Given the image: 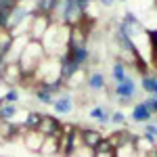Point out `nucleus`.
<instances>
[{"label":"nucleus","mask_w":157,"mask_h":157,"mask_svg":"<svg viewBox=\"0 0 157 157\" xmlns=\"http://www.w3.org/2000/svg\"><path fill=\"white\" fill-rule=\"evenodd\" d=\"M69 29H71V25L67 23H57V21L50 23V27L42 38V46L48 57H63L65 55L67 44H69Z\"/></svg>","instance_id":"obj_1"},{"label":"nucleus","mask_w":157,"mask_h":157,"mask_svg":"<svg viewBox=\"0 0 157 157\" xmlns=\"http://www.w3.org/2000/svg\"><path fill=\"white\" fill-rule=\"evenodd\" d=\"M44 57H46V50L42 46V42L29 40L25 44L21 57H19V69L23 73V78H32L34 80V71L38 69V65L44 61Z\"/></svg>","instance_id":"obj_2"},{"label":"nucleus","mask_w":157,"mask_h":157,"mask_svg":"<svg viewBox=\"0 0 157 157\" xmlns=\"http://www.w3.org/2000/svg\"><path fill=\"white\" fill-rule=\"evenodd\" d=\"M50 23H52L50 15L34 13L32 15V21H29V29H27V38L29 40H36V42H42V38L46 34V29L50 27Z\"/></svg>","instance_id":"obj_3"},{"label":"nucleus","mask_w":157,"mask_h":157,"mask_svg":"<svg viewBox=\"0 0 157 157\" xmlns=\"http://www.w3.org/2000/svg\"><path fill=\"white\" fill-rule=\"evenodd\" d=\"M113 94L120 98L121 105H128L130 103V98L136 97V82H134V78H126L124 82H117L115 88H113Z\"/></svg>","instance_id":"obj_4"},{"label":"nucleus","mask_w":157,"mask_h":157,"mask_svg":"<svg viewBox=\"0 0 157 157\" xmlns=\"http://www.w3.org/2000/svg\"><path fill=\"white\" fill-rule=\"evenodd\" d=\"M38 132H42L44 136H57V138H61V134H63V124H61L55 115H42L40 126H38Z\"/></svg>","instance_id":"obj_5"},{"label":"nucleus","mask_w":157,"mask_h":157,"mask_svg":"<svg viewBox=\"0 0 157 157\" xmlns=\"http://www.w3.org/2000/svg\"><path fill=\"white\" fill-rule=\"evenodd\" d=\"M44 134L38 132V130H27V132L21 134V140H23V147L27 151H32V153H40V149H42V143H44Z\"/></svg>","instance_id":"obj_6"},{"label":"nucleus","mask_w":157,"mask_h":157,"mask_svg":"<svg viewBox=\"0 0 157 157\" xmlns=\"http://www.w3.org/2000/svg\"><path fill=\"white\" fill-rule=\"evenodd\" d=\"M103 138H105V134L101 130H97V128H80V140L88 149H94Z\"/></svg>","instance_id":"obj_7"},{"label":"nucleus","mask_w":157,"mask_h":157,"mask_svg":"<svg viewBox=\"0 0 157 157\" xmlns=\"http://www.w3.org/2000/svg\"><path fill=\"white\" fill-rule=\"evenodd\" d=\"M52 109H55V113H59V115H67V113H71L73 109V97L67 92H61L59 97L55 98V103H52Z\"/></svg>","instance_id":"obj_8"},{"label":"nucleus","mask_w":157,"mask_h":157,"mask_svg":"<svg viewBox=\"0 0 157 157\" xmlns=\"http://www.w3.org/2000/svg\"><path fill=\"white\" fill-rule=\"evenodd\" d=\"M65 52H67L80 67H86V65L90 63V50H88V46H67Z\"/></svg>","instance_id":"obj_9"},{"label":"nucleus","mask_w":157,"mask_h":157,"mask_svg":"<svg viewBox=\"0 0 157 157\" xmlns=\"http://www.w3.org/2000/svg\"><path fill=\"white\" fill-rule=\"evenodd\" d=\"M151 117H153V113L149 111V107H147L143 101H140V103H136V105L132 107L130 120H132L134 124H147V121H151Z\"/></svg>","instance_id":"obj_10"},{"label":"nucleus","mask_w":157,"mask_h":157,"mask_svg":"<svg viewBox=\"0 0 157 157\" xmlns=\"http://www.w3.org/2000/svg\"><path fill=\"white\" fill-rule=\"evenodd\" d=\"M86 86H88V90H92V92H101V90H105L107 88V82H105V75L94 69V71L88 73V80H86Z\"/></svg>","instance_id":"obj_11"},{"label":"nucleus","mask_w":157,"mask_h":157,"mask_svg":"<svg viewBox=\"0 0 157 157\" xmlns=\"http://www.w3.org/2000/svg\"><path fill=\"white\" fill-rule=\"evenodd\" d=\"M40 155L44 157L59 155V138L57 136H46L44 143H42V149H40Z\"/></svg>","instance_id":"obj_12"},{"label":"nucleus","mask_w":157,"mask_h":157,"mask_svg":"<svg viewBox=\"0 0 157 157\" xmlns=\"http://www.w3.org/2000/svg\"><path fill=\"white\" fill-rule=\"evenodd\" d=\"M88 117H90V120H94L97 124H101V126H107L109 120H111V113H109L107 107H101V105H97V107L90 109Z\"/></svg>","instance_id":"obj_13"},{"label":"nucleus","mask_w":157,"mask_h":157,"mask_svg":"<svg viewBox=\"0 0 157 157\" xmlns=\"http://www.w3.org/2000/svg\"><path fill=\"white\" fill-rule=\"evenodd\" d=\"M32 92H34V97H36L42 105H52V103H55V94L50 92L48 88H44L42 84H36L32 88Z\"/></svg>","instance_id":"obj_14"},{"label":"nucleus","mask_w":157,"mask_h":157,"mask_svg":"<svg viewBox=\"0 0 157 157\" xmlns=\"http://www.w3.org/2000/svg\"><path fill=\"white\" fill-rule=\"evenodd\" d=\"M107 138L111 140V145H113V149H115V147L124 145V143H130V140H134L136 136H132V134L128 132V130H115L113 134H109Z\"/></svg>","instance_id":"obj_15"},{"label":"nucleus","mask_w":157,"mask_h":157,"mask_svg":"<svg viewBox=\"0 0 157 157\" xmlns=\"http://www.w3.org/2000/svg\"><path fill=\"white\" fill-rule=\"evenodd\" d=\"M42 115H44V113H38V111H27V113H25L23 124H21V128H23V130H38Z\"/></svg>","instance_id":"obj_16"},{"label":"nucleus","mask_w":157,"mask_h":157,"mask_svg":"<svg viewBox=\"0 0 157 157\" xmlns=\"http://www.w3.org/2000/svg\"><path fill=\"white\" fill-rule=\"evenodd\" d=\"M113 157H136V145H134V140L115 147L113 149Z\"/></svg>","instance_id":"obj_17"},{"label":"nucleus","mask_w":157,"mask_h":157,"mask_svg":"<svg viewBox=\"0 0 157 157\" xmlns=\"http://www.w3.org/2000/svg\"><path fill=\"white\" fill-rule=\"evenodd\" d=\"M111 78H113V82L117 84V82H124L126 78H128V71H126V63H121L120 59L113 63V67H111Z\"/></svg>","instance_id":"obj_18"},{"label":"nucleus","mask_w":157,"mask_h":157,"mask_svg":"<svg viewBox=\"0 0 157 157\" xmlns=\"http://www.w3.org/2000/svg\"><path fill=\"white\" fill-rule=\"evenodd\" d=\"M15 115H17V105H11V103L0 105V120L2 121H13Z\"/></svg>","instance_id":"obj_19"},{"label":"nucleus","mask_w":157,"mask_h":157,"mask_svg":"<svg viewBox=\"0 0 157 157\" xmlns=\"http://www.w3.org/2000/svg\"><path fill=\"white\" fill-rule=\"evenodd\" d=\"M140 86H143V90L149 92V94H153L155 92V86H157V75H143V80H140Z\"/></svg>","instance_id":"obj_20"},{"label":"nucleus","mask_w":157,"mask_h":157,"mask_svg":"<svg viewBox=\"0 0 157 157\" xmlns=\"http://www.w3.org/2000/svg\"><path fill=\"white\" fill-rule=\"evenodd\" d=\"M92 153H113V145H111V140L105 136V138H103V140L92 149Z\"/></svg>","instance_id":"obj_21"},{"label":"nucleus","mask_w":157,"mask_h":157,"mask_svg":"<svg viewBox=\"0 0 157 157\" xmlns=\"http://www.w3.org/2000/svg\"><path fill=\"white\" fill-rule=\"evenodd\" d=\"M143 136H145L147 140H149V143L153 145V143H155V138H157V124H151V121H147V126H145V134H143Z\"/></svg>","instance_id":"obj_22"},{"label":"nucleus","mask_w":157,"mask_h":157,"mask_svg":"<svg viewBox=\"0 0 157 157\" xmlns=\"http://www.w3.org/2000/svg\"><path fill=\"white\" fill-rule=\"evenodd\" d=\"M17 101H19V90H17V88H9L6 94L0 98V105H2V103H11V105H15Z\"/></svg>","instance_id":"obj_23"},{"label":"nucleus","mask_w":157,"mask_h":157,"mask_svg":"<svg viewBox=\"0 0 157 157\" xmlns=\"http://www.w3.org/2000/svg\"><path fill=\"white\" fill-rule=\"evenodd\" d=\"M109 124H113V126H124V124H126V115H124L121 111H113Z\"/></svg>","instance_id":"obj_24"},{"label":"nucleus","mask_w":157,"mask_h":157,"mask_svg":"<svg viewBox=\"0 0 157 157\" xmlns=\"http://www.w3.org/2000/svg\"><path fill=\"white\" fill-rule=\"evenodd\" d=\"M143 103L149 107V111H151L153 115H157V97H155V94H149V97H147Z\"/></svg>","instance_id":"obj_25"},{"label":"nucleus","mask_w":157,"mask_h":157,"mask_svg":"<svg viewBox=\"0 0 157 157\" xmlns=\"http://www.w3.org/2000/svg\"><path fill=\"white\" fill-rule=\"evenodd\" d=\"M19 0H0V9H4V11H11L13 6L17 4Z\"/></svg>","instance_id":"obj_26"},{"label":"nucleus","mask_w":157,"mask_h":157,"mask_svg":"<svg viewBox=\"0 0 157 157\" xmlns=\"http://www.w3.org/2000/svg\"><path fill=\"white\" fill-rule=\"evenodd\" d=\"M78 2L82 4V9H84V11H88V6H90V2H92V0H78Z\"/></svg>","instance_id":"obj_27"},{"label":"nucleus","mask_w":157,"mask_h":157,"mask_svg":"<svg viewBox=\"0 0 157 157\" xmlns=\"http://www.w3.org/2000/svg\"><path fill=\"white\" fill-rule=\"evenodd\" d=\"M98 2H101V4H103V6H111V4H113V2H115V0H98Z\"/></svg>","instance_id":"obj_28"},{"label":"nucleus","mask_w":157,"mask_h":157,"mask_svg":"<svg viewBox=\"0 0 157 157\" xmlns=\"http://www.w3.org/2000/svg\"><path fill=\"white\" fill-rule=\"evenodd\" d=\"M94 157H113V153H94Z\"/></svg>","instance_id":"obj_29"},{"label":"nucleus","mask_w":157,"mask_h":157,"mask_svg":"<svg viewBox=\"0 0 157 157\" xmlns=\"http://www.w3.org/2000/svg\"><path fill=\"white\" fill-rule=\"evenodd\" d=\"M153 94H155V97H157V86H155V92H153Z\"/></svg>","instance_id":"obj_30"},{"label":"nucleus","mask_w":157,"mask_h":157,"mask_svg":"<svg viewBox=\"0 0 157 157\" xmlns=\"http://www.w3.org/2000/svg\"><path fill=\"white\" fill-rule=\"evenodd\" d=\"M19 2H23V0H19Z\"/></svg>","instance_id":"obj_31"}]
</instances>
